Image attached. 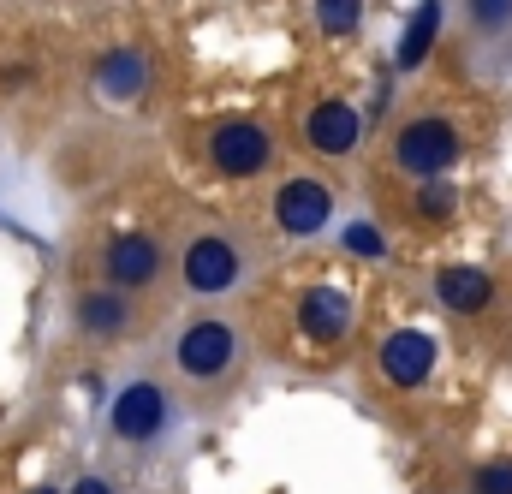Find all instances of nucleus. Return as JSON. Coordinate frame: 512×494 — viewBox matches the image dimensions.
<instances>
[{"mask_svg": "<svg viewBox=\"0 0 512 494\" xmlns=\"http://www.w3.org/2000/svg\"><path fill=\"white\" fill-rule=\"evenodd\" d=\"M167 268H173V250L161 245L155 233H108L96 245V280L120 286L131 298L137 292H155L167 280Z\"/></svg>", "mask_w": 512, "mask_h": 494, "instance_id": "39448f33", "label": "nucleus"}, {"mask_svg": "<svg viewBox=\"0 0 512 494\" xmlns=\"http://www.w3.org/2000/svg\"><path fill=\"white\" fill-rule=\"evenodd\" d=\"M72 494H126V489H120V483H108V477H78Z\"/></svg>", "mask_w": 512, "mask_h": 494, "instance_id": "6ab92c4d", "label": "nucleus"}, {"mask_svg": "<svg viewBox=\"0 0 512 494\" xmlns=\"http://www.w3.org/2000/svg\"><path fill=\"white\" fill-rule=\"evenodd\" d=\"M358 137H364V120H358L352 102H316V108L304 114V143H310L316 155H352Z\"/></svg>", "mask_w": 512, "mask_h": 494, "instance_id": "ddd939ff", "label": "nucleus"}, {"mask_svg": "<svg viewBox=\"0 0 512 494\" xmlns=\"http://www.w3.org/2000/svg\"><path fill=\"white\" fill-rule=\"evenodd\" d=\"M465 494H512V459H483V465H471Z\"/></svg>", "mask_w": 512, "mask_h": 494, "instance_id": "a211bd4d", "label": "nucleus"}, {"mask_svg": "<svg viewBox=\"0 0 512 494\" xmlns=\"http://www.w3.org/2000/svg\"><path fill=\"white\" fill-rule=\"evenodd\" d=\"M459 12H465V42H471V54L512 42V0H459Z\"/></svg>", "mask_w": 512, "mask_h": 494, "instance_id": "4468645a", "label": "nucleus"}, {"mask_svg": "<svg viewBox=\"0 0 512 494\" xmlns=\"http://www.w3.org/2000/svg\"><path fill=\"white\" fill-rule=\"evenodd\" d=\"M137 322H143L137 298L120 292V286H108V280H90V286L72 292V328H78L90 346H120V340L137 334Z\"/></svg>", "mask_w": 512, "mask_h": 494, "instance_id": "0eeeda50", "label": "nucleus"}, {"mask_svg": "<svg viewBox=\"0 0 512 494\" xmlns=\"http://www.w3.org/2000/svg\"><path fill=\"white\" fill-rule=\"evenodd\" d=\"M459 155H465V137H459L453 114H411V120L393 125V137H387V167L405 173V179L453 173Z\"/></svg>", "mask_w": 512, "mask_h": 494, "instance_id": "7ed1b4c3", "label": "nucleus"}, {"mask_svg": "<svg viewBox=\"0 0 512 494\" xmlns=\"http://www.w3.org/2000/svg\"><path fill=\"white\" fill-rule=\"evenodd\" d=\"M149 78H155V60H149L143 48H114V54L96 60V96L114 102V108L137 102V96L149 90Z\"/></svg>", "mask_w": 512, "mask_h": 494, "instance_id": "9b49d317", "label": "nucleus"}, {"mask_svg": "<svg viewBox=\"0 0 512 494\" xmlns=\"http://www.w3.org/2000/svg\"><path fill=\"white\" fill-rule=\"evenodd\" d=\"M435 298L447 304V316H483L495 304V280L477 262H447L435 268Z\"/></svg>", "mask_w": 512, "mask_h": 494, "instance_id": "f8f14e48", "label": "nucleus"}, {"mask_svg": "<svg viewBox=\"0 0 512 494\" xmlns=\"http://www.w3.org/2000/svg\"><path fill=\"white\" fill-rule=\"evenodd\" d=\"M274 227L286 239H322L334 227V191L316 179V173H292L274 185V203H268Z\"/></svg>", "mask_w": 512, "mask_h": 494, "instance_id": "6e6552de", "label": "nucleus"}, {"mask_svg": "<svg viewBox=\"0 0 512 494\" xmlns=\"http://www.w3.org/2000/svg\"><path fill=\"white\" fill-rule=\"evenodd\" d=\"M298 328L322 346H340L358 328V298L340 286H310V292H298Z\"/></svg>", "mask_w": 512, "mask_h": 494, "instance_id": "1a4fd4ad", "label": "nucleus"}, {"mask_svg": "<svg viewBox=\"0 0 512 494\" xmlns=\"http://www.w3.org/2000/svg\"><path fill=\"white\" fill-rule=\"evenodd\" d=\"M435 30H441V0H423V6H417V18H411V30H405V42H399V72L423 66V54H429Z\"/></svg>", "mask_w": 512, "mask_h": 494, "instance_id": "2eb2a0df", "label": "nucleus"}, {"mask_svg": "<svg viewBox=\"0 0 512 494\" xmlns=\"http://www.w3.org/2000/svg\"><path fill=\"white\" fill-rule=\"evenodd\" d=\"M364 0H316V30L322 36H358Z\"/></svg>", "mask_w": 512, "mask_h": 494, "instance_id": "f3484780", "label": "nucleus"}, {"mask_svg": "<svg viewBox=\"0 0 512 494\" xmlns=\"http://www.w3.org/2000/svg\"><path fill=\"white\" fill-rule=\"evenodd\" d=\"M209 167L221 179H262L274 167V125L262 114H233L209 131Z\"/></svg>", "mask_w": 512, "mask_h": 494, "instance_id": "423d86ee", "label": "nucleus"}, {"mask_svg": "<svg viewBox=\"0 0 512 494\" xmlns=\"http://www.w3.org/2000/svg\"><path fill=\"white\" fill-rule=\"evenodd\" d=\"M376 364H382V381H393V387H423L435 375V340L417 334V328H399V334L382 340Z\"/></svg>", "mask_w": 512, "mask_h": 494, "instance_id": "9d476101", "label": "nucleus"}, {"mask_svg": "<svg viewBox=\"0 0 512 494\" xmlns=\"http://www.w3.org/2000/svg\"><path fill=\"white\" fill-rule=\"evenodd\" d=\"M417 185H423V197H417V215H423L429 227L453 221V209H459V191L447 185V173H435V179H417Z\"/></svg>", "mask_w": 512, "mask_h": 494, "instance_id": "dca6fc26", "label": "nucleus"}, {"mask_svg": "<svg viewBox=\"0 0 512 494\" xmlns=\"http://www.w3.org/2000/svg\"><path fill=\"white\" fill-rule=\"evenodd\" d=\"M179 286L191 292V298H203V304H221V298H233L245 280H251V250L239 233H227V227H203V233H191L185 250H179Z\"/></svg>", "mask_w": 512, "mask_h": 494, "instance_id": "f03ea898", "label": "nucleus"}, {"mask_svg": "<svg viewBox=\"0 0 512 494\" xmlns=\"http://www.w3.org/2000/svg\"><path fill=\"white\" fill-rule=\"evenodd\" d=\"M167 364H173V381L191 387L197 399H227V393L239 387V375H245L251 358H245L239 322H227V316H191V322L173 334Z\"/></svg>", "mask_w": 512, "mask_h": 494, "instance_id": "f257e3e1", "label": "nucleus"}, {"mask_svg": "<svg viewBox=\"0 0 512 494\" xmlns=\"http://www.w3.org/2000/svg\"><path fill=\"white\" fill-rule=\"evenodd\" d=\"M173 429H179V399H173L167 381H126L108 405V435L131 453L161 447Z\"/></svg>", "mask_w": 512, "mask_h": 494, "instance_id": "20e7f679", "label": "nucleus"}]
</instances>
